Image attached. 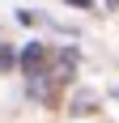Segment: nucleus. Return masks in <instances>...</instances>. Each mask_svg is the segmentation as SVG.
I'll return each instance as SVG.
<instances>
[{
	"label": "nucleus",
	"instance_id": "nucleus-2",
	"mask_svg": "<svg viewBox=\"0 0 119 123\" xmlns=\"http://www.w3.org/2000/svg\"><path fill=\"white\" fill-rule=\"evenodd\" d=\"M13 64H17V55H13L4 43H0V68H13Z\"/></svg>",
	"mask_w": 119,
	"mask_h": 123
},
{
	"label": "nucleus",
	"instance_id": "nucleus-3",
	"mask_svg": "<svg viewBox=\"0 0 119 123\" xmlns=\"http://www.w3.org/2000/svg\"><path fill=\"white\" fill-rule=\"evenodd\" d=\"M68 4H77V9H89V0H68Z\"/></svg>",
	"mask_w": 119,
	"mask_h": 123
},
{
	"label": "nucleus",
	"instance_id": "nucleus-1",
	"mask_svg": "<svg viewBox=\"0 0 119 123\" xmlns=\"http://www.w3.org/2000/svg\"><path fill=\"white\" fill-rule=\"evenodd\" d=\"M94 106H98V98H94V93H81V98L72 102L68 111H72V115H89V111H94Z\"/></svg>",
	"mask_w": 119,
	"mask_h": 123
}]
</instances>
